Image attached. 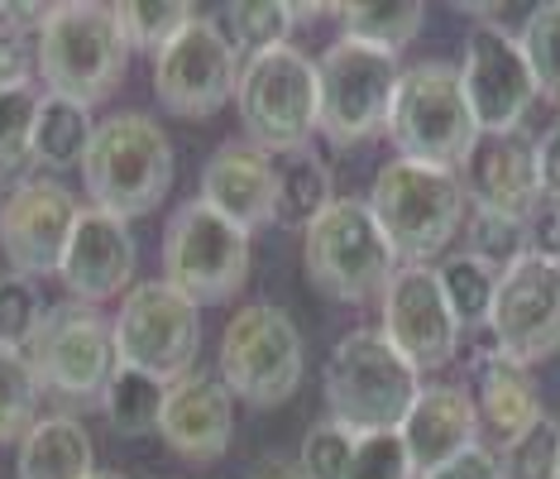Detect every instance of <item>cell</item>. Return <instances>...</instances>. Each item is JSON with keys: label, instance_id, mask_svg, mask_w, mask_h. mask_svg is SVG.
Returning <instances> with one entry per match:
<instances>
[{"label": "cell", "instance_id": "cell-44", "mask_svg": "<svg viewBox=\"0 0 560 479\" xmlns=\"http://www.w3.org/2000/svg\"><path fill=\"white\" fill-rule=\"evenodd\" d=\"M556 255H560V207H556Z\"/></svg>", "mask_w": 560, "mask_h": 479}, {"label": "cell", "instance_id": "cell-24", "mask_svg": "<svg viewBox=\"0 0 560 479\" xmlns=\"http://www.w3.org/2000/svg\"><path fill=\"white\" fill-rule=\"evenodd\" d=\"M15 475L20 479H92L96 446L86 436V427L78 418H68V412L39 418L20 436Z\"/></svg>", "mask_w": 560, "mask_h": 479}, {"label": "cell", "instance_id": "cell-15", "mask_svg": "<svg viewBox=\"0 0 560 479\" xmlns=\"http://www.w3.org/2000/svg\"><path fill=\"white\" fill-rule=\"evenodd\" d=\"M378 331L417 374H427L460 355L465 326L455 322L431 264H398V273L378 293Z\"/></svg>", "mask_w": 560, "mask_h": 479}, {"label": "cell", "instance_id": "cell-40", "mask_svg": "<svg viewBox=\"0 0 560 479\" xmlns=\"http://www.w3.org/2000/svg\"><path fill=\"white\" fill-rule=\"evenodd\" d=\"M30 78H34V48H30V34H20L15 24H5V15H0V92L30 86Z\"/></svg>", "mask_w": 560, "mask_h": 479}, {"label": "cell", "instance_id": "cell-12", "mask_svg": "<svg viewBox=\"0 0 560 479\" xmlns=\"http://www.w3.org/2000/svg\"><path fill=\"white\" fill-rule=\"evenodd\" d=\"M34 374H39L44 394H58L68 402H101L110 379L120 370L116 336L110 322L86 302H58L48 307L44 326L24 346Z\"/></svg>", "mask_w": 560, "mask_h": 479}, {"label": "cell", "instance_id": "cell-2", "mask_svg": "<svg viewBox=\"0 0 560 479\" xmlns=\"http://www.w3.org/2000/svg\"><path fill=\"white\" fill-rule=\"evenodd\" d=\"M369 211L384 225L398 264H431L469 221V197L460 173L431 163L393 159L369 187Z\"/></svg>", "mask_w": 560, "mask_h": 479}, {"label": "cell", "instance_id": "cell-32", "mask_svg": "<svg viewBox=\"0 0 560 479\" xmlns=\"http://www.w3.org/2000/svg\"><path fill=\"white\" fill-rule=\"evenodd\" d=\"M116 20L130 48H154L159 54L163 44L177 39L197 20V5H187V0H120Z\"/></svg>", "mask_w": 560, "mask_h": 479}, {"label": "cell", "instance_id": "cell-46", "mask_svg": "<svg viewBox=\"0 0 560 479\" xmlns=\"http://www.w3.org/2000/svg\"><path fill=\"white\" fill-rule=\"evenodd\" d=\"M556 479H560V470H556Z\"/></svg>", "mask_w": 560, "mask_h": 479}, {"label": "cell", "instance_id": "cell-16", "mask_svg": "<svg viewBox=\"0 0 560 479\" xmlns=\"http://www.w3.org/2000/svg\"><path fill=\"white\" fill-rule=\"evenodd\" d=\"M460 86L475 110L479 135H513L527 120L532 101H537V82H532L527 54H522L517 34L503 24H475L465 39L460 58Z\"/></svg>", "mask_w": 560, "mask_h": 479}, {"label": "cell", "instance_id": "cell-4", "mask_svg": "<svg viewBox=\"0 0 560 479\" xmlns=\"http://www.w3.org/2000/svg\"><path fill=\"white\" fill-rule=\"evenodd\" d=\"M130 54L135 48L116 20V5L72 0V5L54 10V20L34 39V72L48 86V96L96 106V101H106L125 82Z\"/></svg>", "mask_w": 560, "mask_h": 479}, {"label": "cell", "instance_id": "cell-14", "mask_svg": "<svg viewBox=\"0 0 560 479\" xmlns=\"http://www.w3.org/2000/svg\"><path fill=\"white\" fill-rule=\"evenodd\" d=\"M493 350L517 364L551 360L560 350V255L527 249L499 273L489 312Z\"/></svg>", "mask_w": 560, "mask_h": 479}, {"label": "cell", "instance_id": "cell-29", "mask_svg": "<svg viewBox=\"0 0 560 479\" xmlns=\"http://www.w3.org/2000/svg\"><path fill=\"white\" fill-rule=\"evenodd\" d=\"M163 398H168V384L149 379V374L139 370H116V379H110L106 398H101V412H106L110 432L120 436H149L159 432V418H163Z\"/></svg>", "mask_w": 560, "mask_h": 479}, {"label": "cell", "instance_id": "cell-21", "mask_svg": "<svg viewBox=\"0 0 560 479\" xmlns=\"http://www.w3.org/2000/svg\"><path fill=\"white\" fill-rule=\"evenodd\" d=\"M479 427H483L479 408L460 384H427L417 394L412 412L402 418L398 436L407 446V460H412L417 479H422L431 470H441V465H451L455 456H465V451H475Z\"/></svg>", "mask_w": 560, "mask_h": 479}, {"label": "cell", "instance_id": "cell-11", "mask_svg": "<svg viewBox=\"0 0 560 479\" xmlns=\"http://www.w3.org/2000/svg\"><path fill=\"white\" fill-rule=\"evenodd\" d=\"M240 120L254 149L264 154H298L316 135V58L302 48L245 58L235 92Z\"/></svg>", "mask_w": 560, "mask_h": 479}, {"label": "cell", "instance_id": "cell-26", "mask_svg": "<svg viewBox=\"0 0 560 479\" xmlns=\"http://www.w3.org/2000/svg\"><path fill=\"white\" fill-rule=\"evenodd\" d=\"M330 201H336V187H330V168L322 163V154H312V149L283 154V163H278V187H273V225H283V231H307Z\"/></svg>", "mask_w": 560, "mask_h": 479}, {"label": "cell", "instance_id": "cell-3", "mask_svg": "<svg viewBox=\"0 0 560 479\" xmlns=\"http://www.w3.org/2000/svg\"><path fill=\"white\" fill-rule=\"evenodd\" d=\"M82 183L92 207L120 221L149 217L173 187V144L163 125L144 110H116L96 120V140L86 149Z\"/></svg>", "mask_w": 560, "mask_h": 479}, {"label": "cell", "instance_id": "cell-35", "mask_svg": "<svg viewBox=\"0 0 560 479\" xmlns=\"http://www.w3.org/2000/svg\"><path fill=\"white\" fill-rule=\"evenodd\" d=\"M499 465H503V479H556V470H560V422L541 412L527 432L513 436L499 451Z\"/></svg>", "mask_w": 560, "mask_h": 479}, {"label": "cell", "instance_id": "cell-42", "mask_svg": "<svg viewBox=\"0 0 560 479\" xmlns=\"http://www.w3.org/2000/svg\"><path fill=\"white\" fill-rule=\"evenodd\" d=\"M537 178H541V197L560 207V125L537 140Z\"/></svg>", "mask_w": 560, "mask_h": 479}, {"label": "cell", "instance_id": "cell-22", "mask_svg": "<svg viewBox=\"0 0 560 479\" xmlns=\"http://www.w3.org/2000/svg\"><path fill=\"white\" fill-rule=\"evenodd\" d=\"M273 187H278L273 154L254 149L249 140L221 144L201 168V201L211 211H221L225 221L245 225L249 235L259 225H273Z\"/></svg>", "mask_w": 560, "mask_h": 479}, {"label": "cell", "instance_id": "cell-13", "mask_svg": "<svg viewBox=\"0 0 560 479\" xmlns=\"http://www.w3.org/2000/svg\"><path fill=\"white\" fill-rule=\"evenodd\" d=\"M240 48L215 20L197 15L177 39L154 54V96L168 116L207 120L240 92Z\"/></svg>", "mask_w": 560, "mask_h": 479}, {"label": "cell", "instance_id": "cell-39", "mask_svg": "<svg viewBox=\"0 0 560 479\" xmlns=\"http://www.w3.org/2000/svg\"><path fill=\"white\" fill-rule=\"evenodd\" d=\"M346 479H417L398 432H369L354 441V460Z\"/></svg>", "mask_w": 560, "mask_h": 479}, {"label": "cell", "instance_id": "cell-10", "mask_svg": "<svg viewBox=\"0 0 560 479\" xmlns=\"http://www.w3.org/2000/svg\"><path fill=\"white\" fill-rule=\"evenodd\" d=\"M110 336H116V355L125 370H139L159 384H177L197 370L201 307L163 279H144L120 297Z\"/></svg>", "mask_w": 560, "mask_h": 479}, {"label": "cell", "instance_id": "cell-27", "mask_svg": "<svg viewBox=\"0 0 560 479\" xmlns=\"http://www.w3.org/2000/svg\"><path fill=\"white\" fill-rule=\"evenodd\" d=\"M330 15L340 20V39L398 54L422 34L427 5H417V0H354V5H330Z\"/></svg>", "mask_w": 560, "mask_h": 479}, {"label": "cell", "instance_id": "cell-25", "mask_svg": "<svg viewBox=\"0 0 560 479\" xmlns=\"http://www.w3.org/2000/svg\"><path fill=\"white\" fill-rule=\"evenodd\" d=\"M96 140V120H92V106H78L68 96H48L39 101V116H34V144H30V159L44 163V168H82L86 163V149Z\"/></svg>", "mask_w": 560, "mask_h": 479}, {"label": "cell", "instance_id": "cell-18", "mask_svg": "<svg viewBox=\"0 0 560 479\" xmlns=\"http://www.w3.org/2000/svg\"><path fill=\"white\" fill-rule=\"evenodd\" d=\"M135 235L130 221L110 217L101 207H82L78 225L68 235V249H62L58 279L72 293V302H86V307H101L110 297H125L135 288Z\"/></svg>", "mask_w": 560, "mask_h": 479}, {"label": "cell", "instance_id": "cell-28", "mask_svg": "<svg viewBox=\"0 0 560 479\" xmlns=\"http://www.w3.org/2000/svg\"><path fill=\"white\" fill-rule=\"evenodd\" d=\"M499 273L503 269H493L489 259H479V255H451L436 269V279H441V293L445 302H451V312H455V322L465 326V331H479V326H489V312H493V293H499Z\"/></svg>", "mask_w": 560, "mask_h": 479}, {"label": "cell", "instance_id": "cell-19", "mask_svg": "<svg viewBox=\"0 0 560 479\" xmlns=\"http://www.w3.org/2000/svg\"><path fill=\"white\" fill-rule=\"evenodd\" d=\"M469 211H493V217L532 225L541 211V178H537V140L522 130L513 135H479L475 154L460 168Z\"/></svg>", "mask_w": 560, "mask_h": 479}, {"label": "cell", "instance_id": "cell-9", "mask_svg": "<svg viewBox=\"0 0 560 479\" xmlns=\"http://www.w3.org/2000/svg\"><path fill=\"white\" fill-rule=\"evenodd\" d=\"M221 384L249 408H278L298 394L302 370H307V346H302L298 322L273 302H249L240 307L221 336L215 355Z\"/></svg>", "mask_w": 560, "mask_h": 479}, {"label": "cell", "instance_id": "cell-37", "mask_svg": "<svg viewBox=\"0 0 560 479\" xmlns=\"http://www.w3.org/2000/svg\"><path fill=\"white\" fill-rule=\"evenodd\" d=\"M354 441L360 436H354L350 427L322 418L307 432V441H302V460H298L302 479H346L350 460H354Z\"/></svg>", "mask_w": 560, "mask_h": 479}, {"label": "cell", "instance_id": "cell-33", "mask_svg": "<svg viewBox=\"0 0 560 479\" xmlns=\"http://www.w3.org/2000/svg\"><path fill=\"white\" fill-rule=\"evenodd\" d=\"M225 20H231V44L240 54L259 58V54H273V48H288L292 5H283V0H240Z\"/></svg>", "mask_w": 560, "mask_h": 479}, {"label": "cell", "instance_id": "cell-8", "mask_svg": "<svg viewBox=\"0 0 560 479\" xmlns=\"http://www.w3.org/2000/svg\"><path fill=\"white\" fill-rule=\"evenodd\" d=\"M249 231L211 211L201 197L183 201L163 231V283L197 307L231 302L249 279Z\"/></svg>", "mask_w": 560, "mask_h": 479}, {"label": "cell", "instance_id": "cell-41", "mask_svg": "<svg viewBox=\"0 0 560 479\" xmlns=\"http://www.w3.org/2000/svg\"><path fill=\"white\" fill-rule=\"evenodd\" d=\"M422 479H503V465L489 446H475V451H465V456H455L451 465H441V470H431Z\"/></svg>", "mask_w": 560, "mask_h": 479}, {"label": "cell", "instance_id": "cell-17", "mask_svg": "<svg viewBox=\"0 0 560 479\" xmlns=\"http://www.w3.org/2000/svg\"><path fill=\"white\" fill-rule=\"evenodd\" d=\"M82 207L54 178H20L0 197V249H5L10 269L24 279H48L58 273L68 235L78 225Z\"/></svg>", "mask_w": 560, "mask_h": 479}, {"label": "cell", "instance_id": "cell-1", "mask_svg": "<svg viewBox=\"0 0 560 479\" xmlns=\"http://www.w3.org/2000/svg\"><path fill=\"white\" fill-rule=\"evenodd\" d=\"M322 394L330 422L350 427L354 436L398 432L422 394V374L388 346L378 326H360L336 340L322 370Z\"/></svg>", "mask_w": 560, "mask_h": 479}, {"label": "cell", "instance_id": "cell-6", "mask_svg": "<svg viewBox=\"0 0 560 479\" xmlns=\"http://www.w3.org/2000/svg\"><path fill=\"white\" fill-rule=\"evenodd\" d=\"M302 264L307 279L336 302L378 297L398 273V255L364 197H336L302 231Z\"/></svg>", "mask_w": 560, "mask_h": 479}, {"label": "cell", "instance_id": "cell-45", "mask_svg": "<svg viewBox=\"0 0 560 479\" xmlns=\"http://www.w3.org/2000/svg\"><path fill=\"white\" fill-rule=\"evenodd\" d=\"M92 479H125V475H106V470H96Z\"/></svg>", "mask_w": 560, "mask_h": 479}, {"label": "cell", "instance_id": "cell-36", "mask_svg": "<svg viewBox=\"0 0 560 479\" xmlns=\"http://www.w3.org/2000/svg\"><path fill=\"white\" fill-rule=\"evenodd\" d=\"M39 101L44 92L39 86H15V92H0V178L20 173L30 159V144H34V116H39Z\"/></svg>", "mask_w": 560, "mask_h": 479}, {"label": "cell", "instance_id": "cell-7", "mask_svg": "<svg viewBox=\"0 0 560 479\" xmlns=\"http://www.w3.org/2000/svg\"><path fill=\"white\" fill-rule=\"evenodd\" d=\"M398 78V54L336 39L316 58V130L336 149H354L384 135Z\"/></svg>", "mask_w": 560, "mask_h": 479}, {"label": "cell", "instance_id": "cell-20", "mask_svg": "<svg viewBox=\"0 0 560 479\" xmlns=\"http://www.w3.org/2000/svg\"><path fill=\"white\" fill-rule=\"evenodd\" d=\"M159 436L187 460H221L235 436V394L221 384V374H187L168 384L163 398Z\"/></svg>", "mask_w": 560, "mask_h": 479}, {"label": "cell", "instance_id": "cell-30", "mask_svg": "<svg viewBox=\"0 0 560 479\" xmlns=\"http://www.w3.org/2000/svg\"><path fill=\"white\" fill-rule=\"evenodd\" d=\"M39 398L44 384L24 350H0V446L20 441L39 422Z\"/></svg>", "mask_w": 560, "mask_h": 479}, {"label": "cell", "instance_id": "cell-34", "mask_svg": "<svg viewBox=\"0 0 560 479\" xmlns=\"http://www.w3.org/2000/svg\"><path fill=\"white\" fill-rule=\"evenodd\" d=\"M48 317V302L39 293V279L24 273H0V350H24L34 340V331Z\"/></svg>", "mask_w": 560, "mask_h": 479}, {"label": "cell", "instance_id": "cell-31", "mask_svg": "<svg viewBox=\"0 0 560 479\" xmlns=\"http://www.w3.org/2000/svg\"><path fill=\"white\" fill-rule=\"evenodd\" d=\"M517 44H522V54H527L537 96L560 106V0L532 10L527 24H522V34H517Z\"/></svg>", "mask_w": 560, "mask_h": 479}, {"label": "cell", "instance_id": "cell-43", "mask_svg": "<svg viewBox=\"0 0 560 479\" xmlns=\"http://www.w3.org/2000/svg\"><path fill=\"white\" fill-rule=\"evenodd\" d=\"M249 479H302V470L298 465H288V460H278V456H269L264 465H254Z\"/></svg>", "mask_w": 560, "mask_h": 479}, {"label": "cell", "instance_id": "cell-38", "mask_svg": "<svg viewBox=\"0 0 560 479\" xmlns=\"http://www.w3.org/2000/svg\"><path fill=\"white\" fill-rule=\"evenodd\" d=\"M527 249H532V225L493 217V211H469V255L489 259L493 269H508Z\"/></svg>", "mask_w": 560, "mask_h": 479}, {"label": "cell", "instance_id": "cell-5", "mask_svg": "<svg viewBox=\"0 0 560 479\" xmlns=\"http://www.w3.org/2000/svg\"><path fill=\"white\" fill-rule=\"evenodd\" d=\"M384 135L398 149V159L460 173L479 144V125L465 101L460 68H451V62H417V68H407L398 78V92H393Z\"/></svg>", "mask_w": 560, "mask_h": 479}, {"label": "cell", "instance_id": "cell-23", "mask_svg": "<svg viewBox=\"0 0 560 479\" xmlns=\"http://www.w3.org/2000/svg\"><path fill=\"white\" fill-rule=\"evenodd\" d=\"M475 408L479 422L499 436V446H508L513 436H522L532 422L541 418V402H537V384H532L527 364L499 355V350H483L475 360Z\"/></svg>", "mask_w": 560, "mask_h": 479}]
</instances>
